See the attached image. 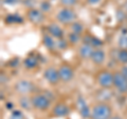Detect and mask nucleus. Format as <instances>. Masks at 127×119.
I'll list each match as a JSON object with an SVG mask.
<instances>
[{
    "mask_svg": "<svg viewBox=\"0 0 127 119\" xmlns=\"http://www.w3.org/2000/svg\"><path fill=\"white\" fill-rule=\"evenodd\" d=\"M93 51H94V47L91 45L90 43L83 42L78 47L77 53H78V56L82 59H84V60H89V59H91Z\"/></svg>",
    "mask_w": 127,
    "mask_h": 119,
    "instance_id": "10",
    "label": "nucleus"
},
{
    "mask_svg": "<svg viewBox=\"0 0 127 119\" xmlns=\"http://www.w3.org/2000/svg\"><path fill=\"white\" fill-rule=\"evenodd\" d=\"M39 10L42 11L43 13H46V12H50L51 11V3L49 1H47V0L41 1L40 4H39Z\"/></svg>",
    "mask_w": 127,
    "mask_h": 119,
    "instance_id": "23",
    "label": "nucleus"
},
{
    "mask_svg": "<svg viewBox=\"0 0 127 119\" xmlns=\"http://www.w3.org/2000/svg\"><path fill=\"white\" fill-rule=\"evenodd\" d=\"M58 74L61 81L63 82H69L74 78V70L68 63H63L58 67Z\"/></svg>",
    "mask_w": 127,
    "mask_h": 119,
    "instance_id": "7",
    "label": "nucleus"
},
{
    "mask_svg": "<svg viewBox=\"0 0 127 119\" xmlns=\"http://www.w3.org/2000/svg\"><path fill=\"white\" fill-rule=\"evenodd\" d=\"M118 44L120 49H125L127 50V35L126 34H123L120 36L118 40Z\"/></svg>",
    "mask_w": 127,
    "mask_h": 119,
    "instance_id": "22",
    "label": "nucleus"
},
{
    "mask_svg": "<svg viewBox=\"0 0 127 119\" xmlns=\"http://www.w3.org/2000/svg\"><path fill=\"white\" fill-rule=\"evenodd\" d=\"M69 113H70L69 106L67 105L66 103H64V102H58V103H56V104L53 106L52 112H51L52 116L57 117V118L66 117Z\"/></svg>",
    "mask_w": 127,
    "mask_h": 119,
    "instance_id": "11",
    "label": "nucleus"
},
{
    "mask_svg": "<svg viewBox=\"0 0 127 119\" xmlns=\"http://www.w3.org/2000/svg\"><path fill=\"white\" fill-rule=\"evenodd\" d=\"M120 72L124 75V76L127 78V64L126 65H122V67H121V70H120Z\"/></svg>",
    "mask_w": 127,
    "mask_h": 119,
    "instance_id": "29",
    "label": "nucleus"
},
{
    "mask_svg": "<svg viewBox=\"0 0 127 119\" xmlns=\"http://www.w3.org/2000/svg\"><path fill=\"white\" fill-rule=\"evenodd\" d=\"M78 109H79V113H81V115L84 118H87V117H89L90 116V112H91V110H89V108L87 106L86 104V102L83 100V99H79L78 100Z\"/></svg>",
    "mask_w": 127,
    "mask_h": 119,
    "instance_id": "16",
    "label": "nucleus"
},
{
    "mask_svg": "<svg viewBox=\"0 0 127 119\" xmlns=\"http://www.w3.org/2000/svg\"><path fill=\"white\" fill-rule=\"evenodd\" d=\"M19 104L22 109L28 110L29 108L32 106V102H31V98H29L28 96H21V98L19 99Z\"/></svg>",
    "mask_w": 127,
    "mask_h": 119,
    "instance_id": "19",
    "label": "nucleus"
},
{
    "mask_svg": "<svg viewBox=\"0 0 127 119\" xmlns=\"http://www.w3.org/2000/svg\"><path fill=\"white\" fill-rule=\"evenodd\" d=\"M86 2H87V4L94 6V5H97L101 2V0H86Z\"/></svg>",
    "mask_w": 127,
    "mask_h": 119,
    "instance_id": "28",
    "label": "nucleus"
},
{
    "mask_svg": "<svg viewBox=\"0 0 127 119\" xmlns=\"http://www.w3.org/2000/svg\"><path fill=\"white\" fill-rule=\"evenodd\" d=\"M117 59L122 65L127 64V50L120 49L117 53Z\"/></svg>",
    "mask_w": 127,
    "mask_h": 119,
    "instance_id": "17",
    "label": "nucleus"
},
{
    "mask_svg": "<svg viewBox=\"0 0 127 119\" xmlns=\"http://www.w3.org/2000/svg\"><path fill=\"white\" fill-rule=\"evenodd\" d=\"M81 39H82V35L75 34V33H73V32H71V33L69 34V36H68V41H69V43H72V44H76V43H78L79 41H81Z\"/></svg>",
    "mask_w": 127,
    "mask_h": 119,
    "instance_id": "20",
    "label": "nucleus"
},
{
    "mask_svg": "<svg viewBox=\"0 0 127 119\" xmlns=\"http://www.w3.org/2000/svg\"><path fill=\"white\" fill-rule=\"evenodd\" d=\"M56 40L57 39H55L54 37H52L48 33H46L42 36V43L46 49H48L49 51H54L55 49H57V41Z\"/></svg>",
    "mask_w": 127,
    "mask_h": 119,
    "instance_id": "14",
    "label": "nucleus"
},
{
    "mask_svg": "<svg viewBox=\"0 0 127 119\" xmlns=\"http://www.w3.org/2000/svg\"><path fill=\"white\" fill-rule=\"evenodd\" d=\"M20 1V0H2V3L4 4H9V5H15Z\"/></svg>",
    "mask_w": 127,
    "mask_h": 119,
    "instance_id": "27",
    "label": "nucleus"
},
{
    "mask_svg": "<svg viewBox=\"0 0 127 119\" xmlns=\"http://www.w3.org/2000/svg\"><path fill=\"white\" fill-rule=\"evenodd\" d=\"M27 18L29 21L32 22L33 24H40L45 20V15L43 12L39 9H35V7H30L27 11Z\"/></svg>",
    "mask_w": 127,
    "mask_h": 119,
    "instance_id": "9",
    "label": "nucleus"
},
{
    "mask_svg": "<svg viewBox=\"0 0 127 119\" xmlns=\"http://www.w3.org/2000/svg\"><path fill=\"white\" fill-rule=\"evenodd\" d=\"M91 61H92L93 64L95 65H102L103 63L106 60V53L104 50H102L101 47H97V49H94L93 54L91 56Z\"/></svg>",
    "mask_w": 127,
    "mask_h": 119,
    "instance_id": "12",
    "label": "nucleus"
},
{
    "mask_svg": "<svg viewBox=\"0 0 127 119\" xmlns=\"http://www.w3.org/2000/svg\"><path fill=\"white\" fill-rule=\"evenodd\" d=\"M89 43H90V44L94 47V49L101 47V46H102V44H103L102 41L100 40V39H97L96 37H93V36H91V37H90V42H89Z\"/></svg>",
    "mask_w": 127,
    "mask_h": 119,
    "instance_id": "24",
    "label": "nucleus"
},
{
    "mask_svg": "<svg viewBox=\"0 0 127 119\" xmlns=\"http://www.w3.org/2000/svg\"><path fill=\"white\" fill-rule=\"evenodd\" d=\"M70 29H71V32H73L75 34H78V35H83L84 33V25L82 24L81 22L78 21H74L73 23L70 24Z\"/></svg>",
    "mask_w": 127,
    "mask_h": 119,
    "instance_id": "18",
    "label": "nucleus"
},
{
    "mask_svg": "<svg viewBox=\"0 0 127 119\" xmlns=\"http://www.w3.org/2000/svg\"><path fill=\"white\" fill-rule=\"evenodd\" d=\"M14 89L16 93H18L21 96H28L34 91V83L27 79H20L15 83Z\"/></svg>",
    "mask_w": 127,
    "mask_h": 119,
    "instance_id": "5",
    "label": "nucleus"
},
{
    "mask_svg": "<svg viewBox=\"0 0 127 119\" xmlns=\"http://www.w3.org/2000/svg\"><path fill=\"white\" fill-rule=\"evenodd\" d=\"M96 82L102 89H111L113 86V73L108 70L100 71L96 75Z\"/></svg>",
    "mask_w": 127,
    "mask_h": 119,
    "instance_id": "4",
    "label": "nucleus"
},
{
    "mask_svg": "<svg viewBox=\"0 0 127 119\" xmlns=\"http://www.w3.org/2000/svg\"><path fill=\"white\" fill-rule=\"evenodd\" d=\"M126 111H127V108H126Z\"/></svg>",
    "mask_w": 127,
    "mask_h": 119,
    "instance_id": "31",
    "label": "nucleus"
},
{
    "mask_svg": "<svg viewBox=\"0 0 127 119\" xmlns=\"http://www.w3.org/2000/svg\"><path fill=\"white\" fill-rule=\"evenodd\" d=\"M113 86L121 94L127 93V78L120 71L113 73Z\"/></svg>",
    "mask_w": 127,
    "mask_h": 119,
    "instance_id": "6",
    "label": "nucleus"
},
{
    "mask_svg": "<svg viewBox=\"0 0 127 119\" xmlns=\"http://www.w3.org/2000/svg\"><path fill=\"white\" fill-rule=\"evenodd\" d=\"M110 119H123L121 116H119V115H114V116H111Z\"/></svg>",
    "mask_w": 127,
    "mask_h": 119,
    "instance_id": "30",
    "label": "nucleus"
},
{
    "mask_svg": "<svg viewBox=\"0 0 127 119\" xmlns=\"http://www.w3.org/2000/svg\"><path fill=\"white\" fill-rule=\"evenodd\" d=\"M32 108L37 111H47L51 105V99L45 94H34L31 96Z\"/></svg>",
    "mask_w": 127,
    "mask_h": 119,
    "instance_id": "3",
    "label": "nucleus"
},
{
    "mask_svg": "<svg viewBox=\"0 0 127 119\" xmlns=\"http://www.w3.org/2000/svg\"><path fill=\"white\" fill-rule=\"evenodd\" d=\"M111 116H112V108L107 102H96L91 108V119H110Z\"/></svg>",
    "mask_w": 127,
    "mask_h": 119,
    "instance_id": "1",
    "label": "nucleus"
},
{
    "mask_svg": "<svg viewBox=\"0 0 127 119\" xmlns=\"http://www.w3.org/2000/svg\"><path fill=\"white\" fill-rule=\"evenodd\" d=\"M76 13L74 12L72 7H64L58 11V13L56 15V19L61 24L65 25H70L71 23H73L74 21H76Z\"/></svg>",
    "mask_w": 127,
    "mask_h": 119,
    "instance_id": "2",
    "label": "nucleus"
},
{
    "mask_svg": "<svg viewBox=\"0 0 127 119\" xmlns=\"http://www.w3.org/2000/svg\"><path fill=\"white\" fill-rule=\"evenodd\" d=\"M43 78L45 80L50 83L51 85H56L58 84V82L61 81L59 78V74H58V69L54 66H48L47 69L43 71Z\"/></svg>",
    "mask_w": 127,
    "mask_h": 119,
    "instance_id": "8",
    "label": "nucleus"
},
{
    "mask_svg": "<svg viewBox=\"0 0 127 119\" xmlns=\"http://www.w3.org/2000/svg\"><path fill=\"white\" fill-rule=\"evenodd\" d=\"M68 43H69V41L65 40L64 38L57 39V49H59V50H66L67 47H68Z\"/></svg>",
    "mask_w": 127,
    "mask_h": 119,
    "instance_id": "25",
    "label": "nucleus"
},
{
    "mask_svg": "<svg viewBox=\"0 0 127 119\" xmlns=\"http://www.w3.org/2000/svg\"><path fill=\"white\" fill-rule=\"evenodd\" d=\"M23 65L28 70L35 69L38 65V59L35 56H28L25 60H23Z\"/></svg>",
    "mask_w": 127,
    "mask_h": 119,
    "instance_id": "15",
    "label": "nucleus"
},
{
    "mask_svg": "<svg viewBox=\"0 0 127 119\" xmlns=\"http://www.w3.org/2000/svg\"><path fill=\"white\" fill-rule=\"evenodd\" d=\"M23 116L22 114L20 112H18V111H15V112H13V114H12V117L11 119H22Z\"/></svg>",
    "mask_w": 127,
    "mask_h": 119,
    "instance_id": "26",
    "label": "nucleus"
},
{
    "mask_svg": "<svg viewBox=\"0 0 127 119\" xmlns=\"http://www.w3.org/2000/svg\"><path fill=\"white\" fill-rule=\"evenodd\" d=\"M78 0H59L61 5L64 7H73L77 4Z\"/></svg>",
    "mask_w": 127,
    "mask_h": 119,
    "instance_id": "21",
    "label": "nucleus"
},
{
    "mask_svg": "<svg viewBox=\"0 0 127 119\" xmlns=\"http://www.w3.org/2000/svg\"><path fill=\"white\" fill-rule=\"evenodd\" d=\"M47 33L50 34L51 36L54 37L55 39H62V38H64V35H65L64 30L57 23H50V24L47 26Z\"/></svg>",
    "mask_w": 127,
    "mask_h": 119,
    "instance_id": "13",
    "label": "nucleus"
}]
</instances>
